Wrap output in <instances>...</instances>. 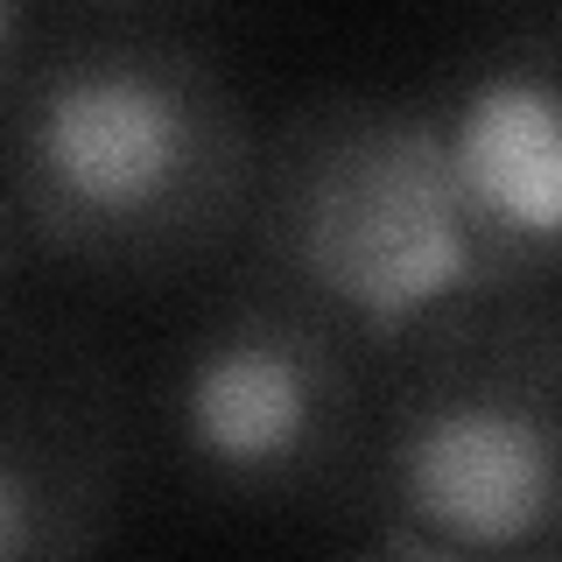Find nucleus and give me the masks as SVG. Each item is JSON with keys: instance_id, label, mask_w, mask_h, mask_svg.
Instances as JSON below:
<instances>
[{"instance_id": "f257e3e1", "label": "nucleus", "mask_w": 562, "mask_h": 562, "mask_svg": "<svg viewBox=\"0 0 562 562\" xmlns=\"http://www.w3.org/2000/svg\"><path fill=\"white\" fill-rule=\"evenodd\" d=\"M254 155L260 113L233 57L176 8H43L0 92V176L35 254L92 289L225 268Z\"/></svg>"}, {"instance_id": "1a4fd4ad", "label": "nucleus", "mask_w": 562, "mask_h": 562, "mask_svg": "<svg viewBox=\"0 0 562 562\" xmlns=\"http://www.w3.org/2000/svg\"><path fill=\"white\" fill-rule=\"evenodd\" d=\"M35 22H43V8H22V0H0V92H8V78H14V64H22V49H29Z\"/></svg>"}, {"instance_id": "0eeeda50", "label": "nucleus", "mask_w": 562, "mask_h": 562, "mask_svg": "<svg viewBox=\"0 0 562 562\" xmlns=\"http://www.w3.org/2000/svg\"><path fill=\"white\" fill-rule=\"evenodd\" d=\"M330 562H562V541L499 555V549H457V541H436V535H422V527H408V520H386L380 514V520L351 527Z\"/></svg>"}, {"instance_id": "423d86ee", "label": "nucleus", "mask_w": 562, "mask_h": 562, "mask_svg": "<svg viewBox=\"0 0 562 562\" xmlns=\"http://www.w3.org/2000/svg\"><path fill=\"white\" fill-rule=\"evenodd\" d=\"M127 386L70 316H0V562H99L127 492Z\"/></svg>"}, {"instance_id": "6e6552de", "label": "nucleus", "mask_w": 562, "mask_h": 562, "mask_svg": "<svg viewBox=\"0 0 562 562\" xmlns=\"http://www.w3.org/2000/svg\"><path fill=\"white\" fill-rule=\"evenodd\" d=\"M43 268V254H35L29 225H22V204H14L8 176H0V316L22 310V281Z\"/></svg>"}, {"instance_id": "7ed1b4c3", "label": "nucleus", "mask_w": 562, "mask_h": 562, "mask_svg": "<svg viewBox=\"0 0 562 562\" xmlns=\"http://www.w3.org/2000/svg\"><path fill=\"white\" fill-rule=\"evenodd\" d=\"M233 260L373 338L492 289L422 85H324L274 113Z\"/></svg>"}, {"instance_id": "20e7f679", "label": "nucleus", "mask_w": 562, "mask_h": 562, "mask_svg": "<svg viewBox=\"0 0 562 562\" xmlns=\"http://www.w3.org/2000/svg\"><path fill=\"white\" fill-rule=\"evenodd\" d=\"M373 492L386 520L457 549L562 541V303L471 289L401 324L380 359Z\"/></svg>"}, {"instance_id": "f03ea898", "label": "nucleus", "mask_w": 562, "mask_h": 562, "mask_svg": "<svg viewBox=\"0 0 562 562\" xmlns=\"http://www.w3.org/2000/svg\"><path fill=\"white\" fill-rule=\"evenodd\" d=\"M380 359L386 338L225 260L155 366V443L225 514L351 535L380 514Z\"/></svg>"}, {"instance_id": "39448f33", "label": "nucleus", "mask_w": 562, "mask_h": 562, "mask_svg": "<svg viewBox=\"0 0 562 562\" xmlns=\"http://www.w3.org/2000/svg\"><path fill=\"white\" fill-rule=\"evenodd\" d=\"M422 99L492 289L562 303V0L464 29Z\"/></svg>"}]
</instances>
